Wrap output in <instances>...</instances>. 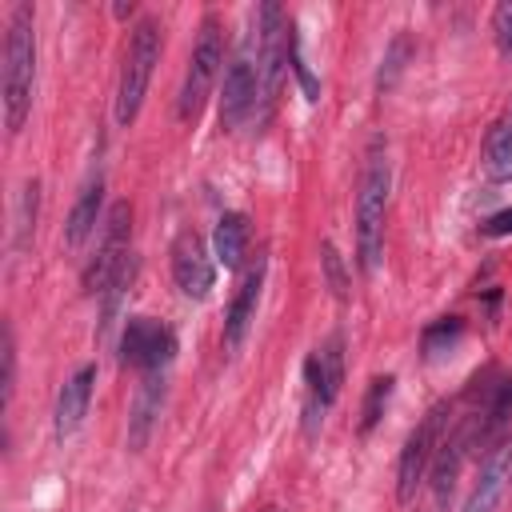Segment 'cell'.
Wrapping results in <instances>:
<instances>
[{"label":"cell","mask_w":512,"mask_h":512,"mask_svg":"<svg viewBox=\"0 0 512 512\" xmlns=\"http://www.w3.org/2000/svg\"><path fill=\"white\" fill-rule=\"evenodd\" d=\"M36 88V12L32 4H16L8 12L4 36V128L16 136L32 112Z\"/></svg>","instance_id":"6da1fadb"},{"label":"cell","mask_w":512,"mask_h":512,"mask_svg":"<svg viewBox=\"0 0 512 512\" xmlns=\"http://www.w3.org/2000/svg\"><path fill=\"white\" fill-rule=\"evenodd\" d=\"M388 188H392V168H388L384 140L376 136L368 144V160H364L360 188H356V264L364 276H372L380 268V256H384Z\"/></svg>","instance_id":"7a4b0ae2"},{"label":"cell","mask_w":512,"mask_h":512,"mask_svg":"<svg viewBox=\"0 0 512 512\" xmlns=\"http://www.w3.org/2000/svg\"><path fill=\"white\" fill-rule=\"evenodd\" d=\"M160 52H164V28L156 16H140L128 32V44H124V60H120V80H116V124L128 128L136 116H140V104L148 96V84H152V72L160 64Z\"/></svg>","instance_id":"3957f363"},{"label":"cell","mask_w":512,"mask_h":512,"mask_svg":"<svg viewBox=\"0 0 512 512\" xmlns=\"http://www.w3.org/2000/svg\"><path fill=\"white\" fill-rule=\"evenodd\" d=\"M220 68H224V20L216 12H208L200 20V32H196V44H192L180 92H176V116L184 124H192L204 112V104L220 80Z\"/></svg>","instance_id":"277c9868"},{"label":"cell","mask_w":512,"mask_h":512,"mask_svg":"<svg viewBox=\"0 0 512 512\" xmlns=\"http://www.w3.org/2000/svg\"><path fill=\"white\" fill-rule=\"evenodd\" d=\"M128 236H132V208L120 200L108 208L104 224H100V240H96V256L84 264V292L104 300V292L132 272V252H128Z\"/></svg>","instance_id":"5b68a950"},{"label":"cell","mask_w":512,"mask_h":512,"mask_svg":"<svg viewBox=\"0 0 512 512\" xmlns=\"http://www.w3.org/2000/svg\"><path fill=\"white\" fill-rule=\"evenodd\" d=\"M452 416V400H440L424 412V420L408 432L404 448H400V460H396V500L408 504L416 496V488L428 480L432 472V460H436V448L444 440V424Z\"/></svg>","instance_id":"8992f818"},{"label":"cell","mask_w":512,"mask_h":512,"mask_svg":"<svg viewBox=\"0 0 512 512\" xmlns=\"http://www.w3.org/2000/svg\"><path fill=\"white\" fill-rule=\"evenodd\" d=\"M260 100V60H256V28L236 44L224 68V88H220V128L236 132Z\"/></svg>","instance_id":"52a82bcc"},{"label":"cell","mask_w":512,"mask_h":512,"mask_svg":"<svg viewBox=\"0 0 512 512\" xmlns=\"http://www.w3.org/2000/svg\"><path fill=\"white\" fill-rule=\"evenodd\" d=\"M340 384H344V336L332 332L304 360V424H308V432L316 424H324V412L336 404Z\"/></svg>","instance_id":"ba28073f"},{"label":"cell","mask_w":512,"mask_h":512,"mask_svg":"<svg viewBox=\"0 0 512 512\" xmlns=\"http://www.w3.org/2000/svg\"><path fill=\"white\" fill-rule=\"evenodd\" d=\"M252 28H256V60H260V120H268L272 112V100H276V88H280V76H284V64H288V12L280 4H260V12L252 16Z\"/></svg>","instance_id":"9c48e42d"},{"label":"cell","mask_w":512,"mask_h":512,"mask_svg":"<svg viewBox=\"0 0 512 512\" xmlns=\"http://www.w3.org/2000/svg\"><path fill=\"white\" fill-rule=\"evenodd\" d=\"M176 332L172 324L156 316H128L120 328V364L140 372H164L176 356Z\"/></svg>","instance_id":"30bf717a"},{"label":"cell","mask_w":512,"mask_h":512,"mask_svg":"<svg viewBox=\"0 0 512 512\" xmlns=\"http://www.w3.org/2000/svg\"><path fill=\"white\" fill-rule=\"evenodd\" d=\"M172 280L188 300H208L216 288V264L200 240V232L184 228L172 240Z\"/></svg>","instance_id":"8fae6325"},{"label":"cell","mask_w":512,"mask_h":512,"mask_svg":"<svg viewBox=\"0 0 512 512\" xmlns=\"http://www.w3.org/2000/svg\"><path fill=\"white\" fill-rule=\"evenodd\" d=\"M264 276H268V260L260 256V260L244 272V280H240L236 296L228 300L224 332H220V340H224V348H228V352H236V348L244 344V336H248V328H252V320H256V304H260V292H264Z\"/></svg>","instance_id":"7c38bea8"},{"label":"cell","mask_w":512,"mask_h":512,"mask_svg":"<svg viewBox=\"0 0 512 512\" xmlns=\"http://www.w3.org/2000/svg\"><path fill=\"white\" fill-rule=\"evenodd\" d=\"M92 392H96V364H80V368L64 380V388H60V396H56V412H52L56 440H68V436L84 424L88 404H92Z\"/></svg>","instance_id":"4fadbf2b"},{"label":"cell","mask_w":512,"mask_h":512,"mask_svg":"<svg viewBox=\"0 0 512 512\" xmlns=\"http://www.w3.org/2000/svg\"><path fill=\"white\" fill-rule=\"evenodd\" d=\"M104 216H108V212H104V176L92 172V176L84 180V188H80V196H76L68 220H64V244H68V248H84V244L96 236V228L104 224Z\"/></svg>","instance_id":"5bb4252c"},{"label":"cell","mask_w":512,"mask_h":512,"mask_svg":"<svg viewBox=\"0 0 512 512\" xmlns=\"http://www.w3.org/2000/svg\"><path fill=\"white\" fill-rule=\"evenodd\" d=\"M164 408V372H144L136 396H132V408H128V448L140 452L156 428V416Z\"/></svg>","instance_id":"9a60e30c"},{"label":"cell","mask_w":512,"mask_h":512,"mask_svg":"<svg viewBox=\"0 0 512 512\" xmlns=\"http://www.w3.org/2000/svg\"><path fill=\"white\" fill-rule=\"evenodd\" d=\"M508 472H512V456H508V448L500 444V448H492L488 460L480 464V476H476V484H472V492H468V500H464L460 512H496L500 492H504V484H508Z\"/></svg>","instance_id":"2e32d148"},{"label":"cell","mask_w":512,"mask_h":512,"mask_svg":"<svg viewBox=\"0 0 512 512\" xmlns=\"http://www.w3.org/2000/svg\"><path fill=\"white\" fill-rule=\"evenodd\" d=\"M248 240H252V228H248V216L244 212H224L216 220V232H212V256L236 272L244 264V252H248Z\"/></svg>","instance_id":"e0dca14e"},{"label":"cell","mask_w":512,"mask_h":512,"mask_svg":"<svg viewBox=\"0 0 512 512\" xmlns=\"http://www.w3.org/2000/svg\"><path fill=\"white\" fill-rule=\"evenodd\" d=\"M484 176L496 180V184L512 180V120L496 124L488 132V140H484Z\"/></svg>","instance_id":"ac0fdd59"},{"label":"cell","mask_w":512,"mask_h":512,"mask_svg":"<svg viewBox=\"0 0 512 512\" xmlns=\"http://www.w3.org/2000/svg\"><path fill=\"white\" fill-rule=\"evenodd\" d=\"M460 336H464V320H460V316H440V320H432V324L420 332V352H424V360H440L444 352H452V348L460 344Z\"/></svg>","instance_id":"d6986e66"},{"label":"cell","mask_w":512,"mask_h":512,"mask_svg":"<svg viewBox=\"0 0 512 512\" xmlns=\"http://www.w3.org/2000/svg\"><path fill=\"white\" fill-rule=\"evenodd\" d=\"M392 392H396V376H392V372L368 380V392H364V404H360V436H368V432L380 424V416H384Z\"/></svg>","instance_id":"ffe728a7"},{"label":"cell","mask_w":512,"mask_h":512,"mask_svg":"<svg viewBox=\"0 0 512 512\" xmlns=\"http://www.w3.org/2000/svg\"><path fill=\"white\" fill-rule=\"evenodd\" d=\"M408 56H412V40H408V36H392V44H388V52H384V60H380V72H376V88H380V92L396 84V76L404 72V60H408Z\"/></svg>","instance_id":"44dd1931"},{"label":"cell","mask_w":512,"mask_h":512,"mask_svg":"<svg viewBox=\"0 0 512 512\" xmlns=\"http://www.w3.org/2000/svg\"><path fill=\"white\" fill-rule=\"evenodd\" d=\"M36 204H40V184L28 180L20 192V208H16V248H24L36 232Z\"/></svg>","instance_id":"7402d4cb"},{"label":"cell","mask_w":512,"mask_h":512,"mask_svg":"<svg viewBox=\"0 0 512 512\" xmlns=\"http://www.w3.org/2000/svg\"><path fill=\"white\" fill-rule=\"evenodd\" d=\"M320 268H324V280H328V288H332V296L336 300H348V272H344V260H340V252L324 240L320 244Z\"/></svg>","instance_id":"603a6c76"},{"label":"cell","mask_w":512,"mask_h":512,"mask_svg":"<svg viewBox=\"0 0 512 512\" xmlns=\"http://www.w3.org/2000/svg\"><path fill=\"white\" fill-rule=\"evenodd\" d=\"M4 404H12V392H16V332L12 324H4Z\"/></svg>","instance_id":"cb8c5ba5"},{"label":"cell","mask_w":512,"mask_h":512,"mask_svg":"<svg viewBox=\"0 0 512 512\" xmlns=\"http://www.w3.org/2000/svg\"><path fill=\"white\" fill-rule=\"evenodd\" d=\"M492 32H496L500 52H512V0H504V4L492 12Z\"/></svg>","instance_id":"d4e9b609"},{"label":"cell","mask_w":512,"mask_h":512,"mask_svg":"<svg viewBox=\"0 0 512 512\" xmlns=\"http://www.w3.org/2000/svg\"><path fill=\"white\" fill-rule=\"evenodd\" d=\"M480 232H484V236H492V240H500V236H512V208H500V212H492V216L480 224Z\"/></svg>","instance_id":"484cf974"},{"label":"cell","mask_w":512,"mask_h":512,"mask_svg":"<svg viewBox=\"0 0 512 512\" xmlns=\"http://www.w3.org/2000/svg\"><path fill=\"white\" fill-rule=\"evenodd\" d=\"M264 512H280V508H264Z\"/></svg>","instance_id":"4316f807"}]
</instances>
